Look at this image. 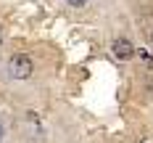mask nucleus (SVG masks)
Here are the masks:
<instances>
[{"mask_svg": "<svg viewBox=\"0 0 153 143\" xmlns=\"http://www.w3.org/2000/svg\"><path fill=\"white\" fill-rule=\"evenodd\" d=\"M66 3H69V5H71V8H82V5H85V3H87V0H66Z\"/></svg>", "mask_w": 153, "mask_h": 143, "instance_id": "7ed1b4c3", "label": "nucleus"}, {"mask_svg": "<svg viewBox=\"0 0 153 143\" xmlns=\"http://www.w3.org/2000/svg\"><path fill=\"white\" fill-rule=\"evenodd\" d=\"M111 50H114V56H116V58H122V61H127V58H132V56H135V45H132L129 40H124V37L114 40Z\"/></svg>", "mask_w": 153, "mask_h": 143, "instance_id": "f03ea898", "label": "nucleus"}, {"mask_svg": "<svg viewBox=\"0 0 153 143\" xmlns=\"http://www.w3.org/2000/svg\"><path fill=\"white\" fill-rule=\"evenodd\" d=\"M32 72H34V64H32L29 56H24V53H16L8 58V74L13 79H29Z\"/></svg>", "mask_w": 153, "mask_h": 143, "instance_id": "f257e3e1", "label": "nucleus"}, {"mask_svg": "<svg viewBox=\"0 0 153 143\" xmlns=\"http://www.w3.org/2000/svg\"><path fill=\"white\" fill-rule=\"evenodd\" d=\"M3 135H5V130H3V125H0V141H3Z\"/></svg>", "mask_w": 153, "mask_h": 143, "instance_id": "20e7f679", "label": "nucleus"}, {"mask_svg": "<svg viewBox=\"0 0 153 143\" xmlns=\"http://www.w3.org/2000/svg\"><path fill=\"white\" fill-rule=\"evenodd\" d=\"M151 40H153V37H151Z\"/></svg>", "mask_w": 153, "mask_h": 143, "instance_id": "39448f33", "label": "nucleus"}]
</instances>
